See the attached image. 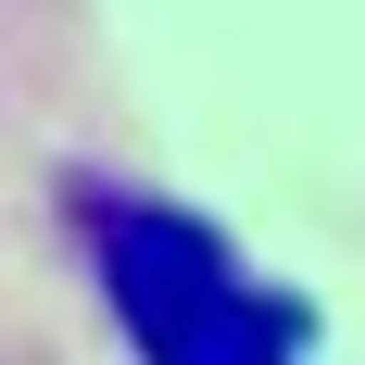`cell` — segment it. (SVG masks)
<instances>
[{
    "label": "cell",
    "mask_w": 365,
    "mask_h": 365,
    "mask_svg": "<svg viewBox=\"0 0 365 365\" xmlns=\"http://www.w3.org/2000/svg\"><path fill=\"white\" fill-rule=\"evenodd\" d=\"M88 264H101L126 353H151V365H277L315 340V315L252 290L227 264V240L177 202H88Z\"/></svg>",
    "instance_id": "1"
}]
</instances>
